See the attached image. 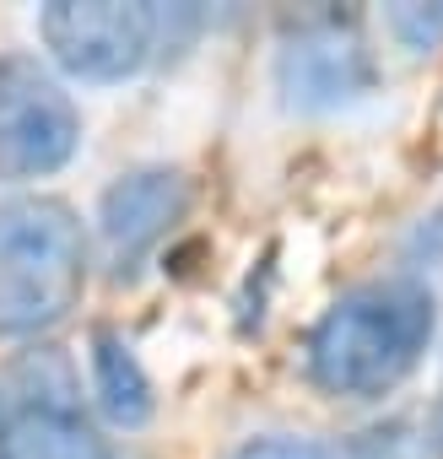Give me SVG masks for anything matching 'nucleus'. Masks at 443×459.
<instances>
[{
	"label": "nucleus",
	"mask_w": 443,
	"mask_h": 459,
	"mask_svg": "<svg viewBox=\"0 0 443 459\" xmlns=\"http://www.w3.org/2000/svg\"><path fill=\"white\" fill-rule=\"evenodd\" d=\"M438 325L432 292L421 281H368L325 308L308 335V373L319 389L368 400L395 389L427 351Z\"/></svg>",
	"instance_id": "1"
},
{
	"label": "nucleus",
	"mask_w": 443,
	"mask_h": 459,
	"mask_svg": "<svg viewBox=\"0 0 443 459\" xmlns=\"http://www.w3.org/2000/svg\"><path fill=\"white\" fill-rule=\"evenodd\" d=\"M87 287L82 221L65 200L33 195L0 205V335L60 325Z\"/></svg>",
	"instance_id": "2"
},
{
	"label": "nucleus",
	"mask_w": 443,
	"mask_h": 459,
	"mask_svg": "<svg viewBox=\"0 0 443 459\" xmlns=\"http://www.w3.org/2000/svg\"><path fill=\"white\" fill-rule=\"evenodd\" d=\"M82 141L71 92L28 55L0 60V184H22L65 168Z\"/></svg>",
	"instance_id": "3"
},
{
	"label": "nucleus",
	"mask_w": 443,
	"mask_h": 459,
	"mask_svg": "<svg viewBox=\"0 0 443 459\" xmlns=\"http://www.w3.org/2000/svg\"><path fill=\"white\" fill-rule=\"evenodd\" d=\"M157 6H125V0H55L39 17V33L60 71L82 82H125L135 76L162 33Z\"/></svg>",
	"instance_id": "4"
},
{
	"label": "nucleus",
	"mask_w": 443,
	"mask_h": 459,
	"mask_svg": "<svg viewBox=\"0 0 443 459\" xmlns=\"http://www.w3.org/2000/svg\"><path fill=\"white\" fill-rule=\"evenodd\" d=\"M276 82H282L287 108H303V114H330V108L357 103L373 87V55H368L362 28L341 12L303 17L282 39Z\"/></svg>",
	"instance_id": "5"
},
{
	"label": "nucleus",
	"mask_w": 443,
	"mask_h": 459,
	"mask_svg": "<svg viewBox=\"0 0 443 459\" xmlns=\"http://www.w3.org/2000/svg\"><path fill=\"white\" fill-rule=\"evenodd\" d=\"M184 211V178L173 168H141L125 173L119 184H109L103 205H98V238H103V260L114 271L141 265L162 233Z\"/></svg>",
	"instance_id": "6"
},
{
	"label": "nucleus",
	"mask_w": 443,
	"mask_h": 459,
	"mask_svg": "<svg viewBox=\"0 0 443 459\" xmlns=\"http://www.w3.org/2000/svg\"><path fill=\"white\" fill-rule=\"evenodd\" d=\"M92 378H98V400L119 427H141L152 416V384L135 362V351L119 335H98L92 341Z\"/></svg>",
	"instance_id": "7"
},
{
	"label": "nucleus",
	"mask_w": 443,
	"mask_h": 459,
	"mask_svg": "<svg viewBox=\"0 0 443 459\" xmlns=\"http://www.w3.org/2000/svg\"><path fill=\"white\" fill-rule=\"evenodd\" d=\"M389 28H395V39L411 44V49H432V44H443V0H438V6L405 0V6L389 12Z\"/></svg>",
	"instance_id": "8"
},
{
	"label": "nucleus",
	"mask_w": 443,
	"mask_h": 459,
	"mask_svg": "<svg viewBox=\"0 0 443 459\" xmlns=\"http://www.w3.org/2000/svg\"><path fill=\"white\" fill-rule=\"evenodd\" d=\"M239 459H325V448L308 437H255L249 448H239Z\"/></svg>",
	"instance_id": "9"
},
{
	"label": "nucleus",
	"mask_w": 443,
	"mask_h": 459,
	"mask_svg": "<svg viewBox=\"0 0 443 459\" xmlns=\"http://www.w3.org/2000/svg\"><path fill=\"white\" fill-rule=\"evenodd\" d=\"M346 459H411V448H405V432L400 427H378V432H362L352 448H346Z\"/></svg>",
	"instance_id": "10"
},
{
	"label": "nucleus",
	"mask_w": 443,
	"mask_h": 459,
	"mask_svg": "<svg viewBox=\"0 0 443 459\" xmlns=\"http://www.w3.org/2000/svg\"><path fill=\"white\" fill-rule=\"evenodd\" d=\"M12 454V411H6V400H0V459Z\"/></svg>",
	"instance_id": "11"
},
{
	"label": "nucleus",
	"mask_w": 443,
	"mask_h": 459,
	"mask_svg": "<svg viewBox=\"0 0 443 459\" xmlns=\"http://www.w3.org/2000/svg\"><path fill=\"white\" fill-rule=\"evenodd\" d=\"M438 443H443V394H438Z\"/></svg>",
	"instance_id": "12"
}]
</instances>
